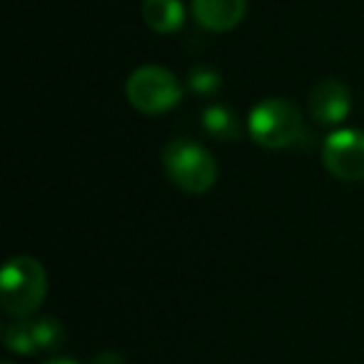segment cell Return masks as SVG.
Wrapping results in <instances>:
<instances>
[{
	"instance_id": "52a82bcc",
	"label": "cell",
	"mask_w": 364,
	"mask_h": 364,
	"mask_svg": "<svg viewBox=\"0 0 364 364\" xmlns=\"http://www.w3.org/2000/svg\"><path fill=\"white\" fill-rule=\"evenodd\" d=\"M247 0H193V16L205 31L228 33L242 23Z\"/></svg>"
},
{
	"instance_id": "8992f818",
	"label": "cell",
	"mask_w": 364,
	"mask_h": 364,
	"mask_svg": "<svg viewBox=\"0 0 364 364\" xmlns=\"http://www.w3.org/2000/svg\"><path fill=\"white\" fill-rule=\"evenodd\" d=\"M309 110L322 125H339L342 120H347L349 110H352V95L344 82L329 77V80L314 85L312 95H309Z\"/></svg>"
},
{
	"instance_id": "4fadbf2b",
	"label": "cell",
	"mask_w": 364,
	"mask_h": 364,
	"mask_svg": "<svg viewBox=\"0 0 364 364\" xmlns=\"http://www.w3.org/2000/svg\"><path fill=\"white\" fill-rule=\"evenodd\" d=\"M90 364H125V359H122V354L112 352V349H105V352L95 354Z\"/></svg>"
},
{
	"instance_id": "30bf717a",
	"label": "cell",
	"mask_w": 364,
	"mask_h": 364,
	"mask_svg": "<svg viewBox=\"0 0 364 364\" xmlns=\"http://www.w3.org/2000/svg\"><path fill=\"white\" fill-rule=\"evenodd\" d=\"M31 334L36 352H55L65 344V329L58 319L53 317H41L31 322Z\"/></svg>"
},
{
	"instance_id": "8fae6325",
	"label": "cell",
	"mask_w": 364,
	"mask_h": 364,
	"mask_svg": "<svg viewBox=\"0 0 364 364\" xmlns=\"http://www.w3.org/2000/svg\"><path fill=\"white\" fill-rule=\"evenodd\" d=\"M3 342L16 354H38L36 344H33L31 322H28V319H18V322L8 324V327L3 329Z\"/></svg>"
},
{
	"instance_id": "9c48e42d",
	"label": "cell",
	"mask_w": 364,
	"mask_h": 364,
	"mask_svg": "<svg viewBox=\"0 0 364 364\" xmlns=\"http://www.w3.org/2000/svg\"><path fill=\"white\" fill-rule=\"evenodd\" d=\"M203 127L218 140H235L240 137V120L228 105H210L203 112Z\"/></svg>"
},
{
	"instance_id": "7c38bea8",
	"label": "cell",
	"mask_w": 364,
	"mask_h": 364,
	"mask_svg": "<svg viewBox=\"0 0 364 364\" xmlns=\"http://www.w3.org/2000/svg\"><path fill=\"white\" fill-rule=\"evenodd\" d=\"M188 82L198 95H213V92L223 85V77H220V73L213 70L210 65H198V68H193Z\"/></svg>"
},
{
	"instance_id": "277c9868",
	"label": "cell",
	"mask_w": 364,
	"mask_h": 364,
	"mask_svg": "<svg viewBox=\"0 0 364 364\" xmlns=\"http://www.w3.org/2000/svg\"><path fill=\"white\" fill-rule=\"evenodd\" d=\"M125 95L142 115H162L182 100V87L167 68L142 65L127 77Z\"/></svg>"
},
{
	"instance_id": "7a4b0ae2",
	"label": "cell",
	"mask_w": 364,
	"mask_h": 364,
	"mask_svg": "<svg viewBox=\"0 0 364 364\" xmlns=\"http://www.w3.org/2000/svg\"><path fill=\"white\" fill-rule=\"evenodd\" d=\"M162 167L172 185L190 195H205L218 182V162L200 142L177 137L162 150Z\"/></svg>"
},
{
	"instance_id": "ba28073f",
	"label": "cell",
	"mask_w": 364,
	"mask_h": 364,
	"mask_svg": "<svg viewBox=\"0 0 364 364\" xmlns=\"http://www.w3.org/2000/svg\"><path fill=\"white\" fill-rule=\"evenodd\" d=\"M142 21L150 31L172 36L185 23V8L180 0H142Z\"/></svg>"
},
{
	"instance_id": "6da1fadb",
	"label": "cell",
	"mask_w": 364,
	"mask_h": 364,
	"mask_svg": "<svg viewBox=\"0 0 364 364\" xmlns=\"http://www.w3.org/2000/svg\"><path fill=\"white\" fill-rule=\"evenodd\" d=\"M48 292L46 267L31 255H16L3 267L0 277V302L6 314L28 319L43 304Z\"/></svg>"
},
{
	"instance_id": "3957f363",
	"label": "cell",
	"mask_w": 364,
	"mask_h": 364,
	"mask_svg": "<svg viewBox=\"0 0 364 364\" xmlns=\"http://www.w3.org/2000/svg\"><path fill=\"white\" fill-rule=\"evenodd\" d=\"M247 130L257 145L267 150L289 147L302 137V115L297 105L284 97H267L257 102L247 117Z\"/></svg>"
},
{
	"instance_id": "9a60e30c",
	"label": "cell",
	"mask_w": 364,
	"mask_h": 364,
	"mask_svg": "<svg viewBox=\"0 0 364 364\" xmlns=\"http://www.w3.org/2000/svg\"><path fill=\"white\" fill-rule=\"evenodd\" d=\"M3 364H13V362H3Z\"/></svg>"
},
{
	"instance_id": "5b68a950",
	"label": "cell",
	"mask_w": 364,
	"mask_h": 364,
	"mask_svg": "<svg viewBox=\"0 0 364 364\" xmlns=\"http://www.w3.org/2000/svg\"><path fill=\"white\" fill-rule=\"evenodd\" d=\"M322 162L329 175L344 182L364 180V130H337L324 140Z\"/></svg>"
},
{
	"instance_id": "5bb4252c",
	"label": "cell",
	"mask_w": 364,
	"mask_h": 364,
	"mask_svg": "<svg viewBox=\"0 0 364 364\" xmlns=\"http://www.w3.org/2000/svg\"><path fill=\"white\" fill-rule=\"evenodd\" d=\"M43 364H77V362H73V359H68V357H53V359H48V362H43Z\"/></svg>"
}]
</instances>
